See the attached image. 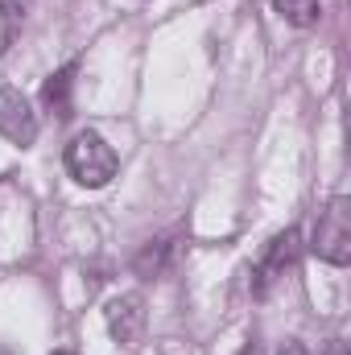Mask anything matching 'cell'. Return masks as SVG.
I'll use <instances>...</instances> for the list:
<instances>
[{
  "label": "cell",
  "instance_id": "30bf717a",
  "mask_svg": "<svg viewBox=\"0 0 351 355\" xmlns=\"http://www.w3.org/2000/svg\"><path fill=\"white\" fill-rule=\"evenodd\" d=\"M277 355H310V352H306V343H285Z\"/></svg>",
  "mask_w": 351,
  "mask_h": 355
},
{
  "label": "cell",
  "instance_id": "ba28073f",
  "mask_svg": "<svg viewBox=\"0 0 351 355\" xmlns=\"http://www.w3.org/2000/svg\"><path fill=\"white\" fill-rule=\"evenodd\" d=\"M17 29H21V4H17V0H0V58H4V50L12 46Z\"/></svg>",
  "mask_w": 351,
  "mask_h": 355
},
{
  "label": "cell",
  "instance_id": "8fae6325",
  "mask_svg": "<svg viewBox=\"0 0 351 355\" xmlns=\"http://www.w3.org/2000/svg\"><path fill=\"white\" fill-rule=\"evenodd\" d=\"M327 355H348V352H343V347H339V343H335V347H331V352H327Z\"/></svg>",
  "mask_w": 351,
  "mask_h": 355
},
{
  "label": "cell",
  "instance_id": "7a4b0ae2",
  "mask_svg": "<svg viewBox=\"0 0 351 355\" xmlns=\"http://www.w3.org/2000/svg\"><path fill=\"white\" fill-rule=\"evenodd\" d=\"M310 252L327 265L343 268L351 261V202L339 194L327 202V211L318 215L314 223V240H310Z\"/></svg>",
  "mask_w": 351,
  "mask_h": 355
},
{
  "label": "cell",
  "instance_id": "277c9868",
  "mask_svg": "<svg viewBox=\"0 0 351 355\" xmlns=\"http://www.w3.org/2000/svg\"><path fill=\"white\" fill-rule=\"evenodd\" d=\"M0 137L17 149H29L37 141V112L17 87H0Z\"/></svg>",
  "mask_w": 351,
  "mask_h": 355
},
{
  "label": "cell",
  "instance_id": "9c48e42d",
  "mask_svg": "<svg viewBox=\"0 0 351 355\" xmlns=\"http://www.w3.org/2000/svg\"><path fill=\"white\" fill-rule=\"evenodd\" d=\"M166 257H170V240L149 244V248L137 257V272H141V277H157V272L166 268Z\"/></svg>",
  "mask_w": 351,
  "mask_h": 355
},
{
  "label": "cell",
  "instance_id": "7c38bea8",
  "mask_svg": "<svg viewBox=\"0 0 351 355\" xmlns=\"http://www.w3.org/2000/svg\"><path fill=\"white\" fill-rule=\"evenodd\" d=\"M54 355H75V352H67V347H62V352H54Z\"/></svg>",
  "mask_w": 351,
  "mask_h": 355
},
{
  "label": "cell",
  "instance_id": "5b68a950",
  "mask_svg": "<svg viewBox=\"0 0 351 355\" xmlns=\"http://www.w3.org/2000/svg\"><path fill=\"white\" fill-rule=\"evenodd\" d=\"M103 322H108L112 343L132 347V343L145 335V322H149V314H145V297H141V293H120V297H112L108 310H103Z\"/></svg>",
  "mask_w": 351,
  "mask_h": 355
},
{
  "label": "cell",
  "instance_id": "3957f363",
  "mask_svg": "<svg viewBox=\"0 0 351 355\" xmlns=\"http://www.w3.org/2000/svg\"><path fill=\"white\" fill-rule=\"evenodd\" d=\"M298 252H302V236H298V227L277 232V236L264 244L261 261H257V268H252V293H257V297H268V289L293 268Z\"/></svg>",
  "mask_w": 351,
  "mask_h": 355
},
{
  "label": "cell",
  "instance_id": "8992f818",
  "mask_svg": "<svg viewBox=\"0 0 351 355\" xmlns=\"http://www.w3.org/2000/svg\"><path fill=\"white\" fill-rule=\"evenodd\" d=\"M75 67H62V71H54L50 79H46V87H42V103H46V112H54L58 120H67L71 116V107H75Z\"/></svg>",
  "mask_w": 351,
  "mask_h": 355
},
{
  "label": "cell",
  "instance_id": "52a82bcc",
  "mask_svg": "<svg viewBox=\"0 0 351 355\" xmlns=\"http://www.w3.org/2000/svg\"><path fill=\"white\" fill-rule=\"evenodd\" d=\"M273 12L281 21L298 25V29H310L318 21V12H323V0H273Z\"/></svg>",
  "mask_w": 351,
  "mask_h": 355
},
{
  "label": "cell",
  "instance_id": "6da1fadb",
  "mask_svg": "<svg viewBox=\"0 0 351 355\" xmlns=\"http://www.w3.org/2000/svg\"><path fill=\"white\" fill-rule=\"evenodd\" d=\"M67 174L75 178L79 186H87V190H103L112 178H116V170H120V157H116V149L99 137V132H91V128H83L71 145H67Z\"/></svg>",
  "mask_w": 351,
  "mask_h": 355
}]
</instances>
